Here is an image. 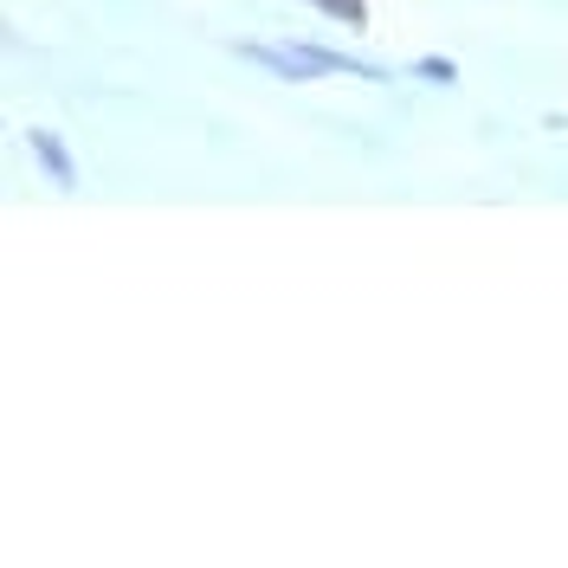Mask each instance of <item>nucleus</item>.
<instances>
[{"mask_svg":"<svg viewBox=\"0 0 568 568\" xmlns=\"http://www.w3.org/2000/svg\"><path fill=\"white\" fill-rule=\"evenodd\" d=\"M414 78H426V84H459V65H453V59H420Z\"/></svg>","mask_w":568,"mask_h":568,"instance_id":"obj_4","label":"nucleus"},{"mask_svg":"<svg viewBox=\"0 0 568 568\" xmlns=\"http://www.w3.org/2000/svg\"><path fill=\"white\" fill-rule=\"evenodd\" d=\"M246 65H258V71H272V78H284V84H311V78H329L323 71V52L317 45H265V39H240L233 45Z\"/></svg>","mask_w":568,"mask_h":568,"instance_id":"obj_1","label":"nucleus"},{"mask_svg":"<svg viewBox=\"0 0 568 568\" xmlns=\"http://www.w3.org/2000/svg\"><path fill=\"white\" fill-rule=\"evenodd\" d=\"M317 13H329V20H343V27H368V0H311Z\"/></svg>","mask_w":568,"mask_h":568,"instance_id":"obj_3","label":"nucleus"},{"mask_svg":"<svg viewBox=\"0 0 568 568\" xmlns=\"http://www.w3.org/2000/svg\"><path fill=\"white\" fill-rule=\"evenodd\" d=\"M27 149H33V162H39V175L52 181V187H78V162H71V149L59 130H27Z\"/></svg>","mask_w":568,"mask_h":568,"instance_id":"obj_2","label":"nucleus"}]
</instances>
